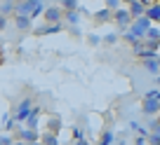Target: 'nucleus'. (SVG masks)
<instances>
[{"label": "nucleus", "instance_id": "1", "mask_svg": "<svg viewBox=\"0 0 160 145\" xmlns=\"http://www.w3.org/2000/svg\"><path fill=\"white\" fill-rule=\"evenodd\" d=\"M151 26H153V21H151L146 14H144V16H137V19H132V24H130V33H132V35H137L139 40H144Z\"/></svg>", "mask_w": 160, "mask_h": 145}, {"label": "nucleus", "instance_id": "2", "mask_svg": "<svg viewBox=\"0 0 160 145\" xmlns=\"http://www.w3.org/2000/svg\"><path fill=\"white\" fill-rule=\"evenodd\" d=\"M113 24H118V30H120V33L130 30V24H132L130 10H127V7H118V10H113Z\"/></svg>", "mask_w": 160, "mask_h": 145}, {"label": "nucleus", "instance_id": "3", "mask_svg": "<svg viewBox=\"0 0 160 145\" xmlns=\"http://www.w3.org/2000/svg\"><path fill=\"white\" fill-rule=\"evenodd\" d=\"M141 112L148 117H155L160 112V98H153V96H146L144 103H141Z\"/></svg>", "mask_w": 160, "mask_h": 145}, {"label": "nucleus", "instance_id": "4", "mask_svg": "<svg viewBox=\"0 0 160 145\" xmlns=\"http://www.w3.org/2000/svg\"><path fill=\"white\" fill-rule=\"evenodd\" d=\"M42 16H45L47 24H61V19H64V7L50 5L45 12H42Z\"/></svg>", "mask_w": 160, "mask_h": 145}, {"label": "nucleus", "instance_id": "5", "mask_svg": "<svg viewBox=\"0 0 160 145\" xmlns=\"http://www.w3.org/2000/svg\"><path fill=\"white\" fill-rule=\"evenodd\" d=\"M146 2L144 0H132V2H127V10H130V14H132V19H137V16H144L146 14Z\"/></svg>", "mask_w": 160, "mask_h": 145}, {"label": "nucleus", "instance_id": "6", "mask_svg": "<svg viewBox=\"0 0 160 145\" xmlns=\"http://www.w3.org/2000/svg\"><path fill=\"white\" fill-rule=\"evenodd\" d=\"M38 2L40 0H19V2H17V14H28L31 16Z\"/></svg>", "mask_w": 160, "mask_h": 145}, {"label": "nucleus", "instance_id": "7", "mask_svg": "<svg viewBox=\"0 0 160 145\" xmlns=\"http://www.w3.org/2000/svg\"><path fill=\"white\" fill-rule=\"evenodd\" d=\"M141 66H144V70H148V73H160V59H158V56L144 59V61H141Z\"/></svg>", "mask_w": 160, "mask_h": 145}, {"label": "nucleus", "instance_id": "8", "mask_svg": "<svg viewBox=\"0 0 160 145\" xmlns=\"http://www.w3.org/2000/svg\"><path fill=\"white\" fill-rule=\"evenodd\" d=\"M14 24H17V28H19V30H28L31 24H33V16H28V14H17Z\"/></svg>", "mask_w": 160, "mask_h": 145}, {"label": "nucleus", "instance_id": "9", "mask_svg": "<svg viewBox=\"0 0 160 145\" xmlns=\"http://www.w3.org/2000/svg\"><path fill=\"white\" fill-rule=\"evenodd\" d=\"M94 19L99 21V24H108V21H113V10H108V7L104 5V10H99L94 14Z\"/></svg>", "mask_w": 160, "mask_h": 145}, {"label": "nucleus", "instance_id": "10", "mask_svg": "<svg viewBox=\"0 0 160 145\" xmlns=\"http://www.w3.org/2000/svg\"><path fill=\"white\" fill-rule=\"evenodd\" d=\"M146 16H148L153 24H158L160 21V5H148L146 7Z\"/></svg>", "mask_w": 160, "mask_h": 145}, {"label": "nucleus", "instance_id": "11", "mask_svg": "<svg viewBox=\"0 0 160 145\" xmlns=\"http://www.w3.org/2000/svg\"><path fill=\"white\" fill-rule=\"evenodd\" d=\"M21 140H26V143H33V140H38V134H35L33 129H24V131H21Z\"/></svg>", "mask_w": 160, "mask_h": 145}, {"label": "nucleus", "instance_id": "12", "mask_svg": "<svg viewBox=\"0 0 160 145\" xmlns=\"http://www.w3.org/2000/svg\"><path fill=\"white\" fill-rule=\"evenodd\" d=\"M146 143H148V145H160V134H158V131H148Z\"/></svg>", "mask_w": 160, "mask_h": 145}, {"label": "nucleus", "instance_id": "13", "mask_svg": "<svg viewBox=\"0 0 160 145\" xmlns=\"http://www.w3.org/2000/svg\"><path fill=\"white\" fill-rule=\"evenodd\" d=\"M59 2H61V7H64V12L78 10V0H59Z\"/></svg>", "mask_w": 160, "mask_h": 145}, {"label": "nucleus", "instance_id": "14", "mask_svg": "<svg viewBox=\"0 0 160 145\" xmlns=\"http://www.w3.org/2000/svg\"><path fill=\"white\" fill-rule=\"evenodd\" d=\"M101 42H104V45H115V42H118V33H108V35H104V38H101Z\"/></svg>", "mask_w": 160, "mask_h": 145}, {"label": "nucleus", "instance_id": "15", "mask_svg": "<svg viewBox=\"0 0 160 145\" xmlns=\"http://www.w3.org/2000/svg\"><path fill=\"white\" fill-rule=\"evenodd\" d=\"M113 140H115V136L111 134V131H104V136H101V143H99V145H111Z\"/></svg>", "mask_w": 160, "mask_h": 145}, {"label": "nucleus", "instance_id": "16", "mask_svg": "<svg viewBox=\"0 0 160 145\" xmlns=\"http://www.w3.org/2000/svg\"><path fill=\"white\" fill-rule=\"evenodd\" d=\"M104 5L108 10H118V7H122V0H104Z\"/></svg>", "mask_w": 160, "mask_h": 145}, {"label": "nucleus", "instance_id": "17", "mask_svg": "<svg viewBox=\"0 0 160 145\" xmlns=\"http://www.w3.org/2000/svg\"><path fill=\"white\" fill-rule=\"evenodd\" d=\"M146 38H151V40H160V30L155 28V26H151L148 33H146Z\"/></svg>", "mask_w": 160, "mask_h": 145}, {"label": "nucleus", "instance_id": "18", "mask_svg": "<svg viewBox=\"0 0 160 145\" xmlns=\"http://www.w3.org/2000/svg\"><path fill=\"white\" fill-rule=\"evenodd\" d=\"M42 143H45V145H59V143H57V136H54V134H45Z\"/></svg>", "mask_w": 160, "mask_h": 145}, {"label": "nucleus", "instance_id": "19", "mask_svg": "<svg viewBox=\"0 0 160 145\" xmlns=\"http://www.w3.org/2000/svg\"><path fill=\"white\" fill-rule=\"evenodd\" d=\"M5 26H7V14L0 12V30H5Z\"/></svg>", "mask_w": 160, "mask_h": 145}, {"label": "nucleus", "instance_id": "20", "mask_svg": "<svg viewBox=\"0 0 160 145\" xmlns=\"http://www.w3.org/2000/svg\"><path fill=\"white\" fill-rule=\"evenodd\" d=\"M99 42H101L99 35H90V45H99Z\"/></svg>", "mask_w": 160, "mask_h": 145}, {"label": "nucleus", "instance_id": "21", "mask_svg": "<svg viewBox=\"0 0 160 145\" xmlns=\"http://www.w3.org/2000/svg\"><path fill=\"white\" fill-rule=\"evenodd\" d=\"M134 145H146V136H141V134H139V138L134 140Z\"/></svg>", "mask_w": 160, "mask_h": 145}, {"label": "nucleus", "instance_id": "22", "mask_svg": "<svg viewBox=\"0 0 160 145\" xmlns=\"http://www.w3.org/2000/svg\"><path fill=\"white\" fill-rule=\"evenodd\" d=\"M75 145H90V143H87L85 138H78V143H75Z\"/></svg>", "mask_w": 160, "mask_h": 145}, {"label": "nucleus", "instance_id": "23", "mask_svg": "<svg viewBox=\"0 0 160 145\" xmlns=\"http://www.w3.org/2000/svg\"><path fill=\"white\" fill-rule=\"evenodd\" d=\"M47 2H59V0H47Z\"/></svg>", "mask_w": 160, "mask_h": 145}, {"label": "nucleus", "instance_id": "24", "mask_svg": "<svg viewBox=\"0 0 160 145\" xmlns=\"http://www.w3.org/2000/svg\"><path fill=\"white\" fill-rule=\"evenodd\" d=\"M10 2H19V0H10Z\"/></svg>", "mask_w": 160, "mask_h": 145}, {"label": "nucleus", "instance_id": "25", "mask_svg": "<svg viewBox=\"0 0 160 145\" xmlns=\"http://www.w3.org/2000/svg\"><path fill=\"white\" fill-rule=\"evenodd\" d=\"M122 2H132V0H122Z\"/></svg>", "mask_w": 160, "mask_h": 145}, {"label": "nucleus", "instance_id": "26", "mask_svg": "<svg viewBox=\"0 0 160 145\" xmlns=\"http://www.w3.org/2000/svg\"><path fill=\"white\" fill-rule=\"evenodd\" d=\"M158 59H160V56H158Z\"/></svg>", "mask_w": 160, "mask_h": 145}]
</instances>
